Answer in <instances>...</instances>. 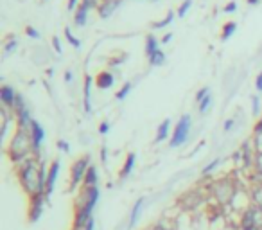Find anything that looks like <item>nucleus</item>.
Segmentation results:
<instances>
[{"mask_svg":"<svg viewBox=\"0 0 262 230\" xmlns=\"http://www.w3.org/2000/svg\"><path fill=\"white\" fill-rule=\"evenodd\" d=\"M253 144H255V150H257V153H262V133H259V135H253Z\"/></svg>","mask_w":262,"mask_h":230,"instance_id":"c9c22d12","label":"nucleus"},{"mask_svg":"<svg viewBox=\"0 0 262 230\" xmlns=\"http://www.w3.org/2000/svg\"><path fill=\"white\" fill-rule=\"evenodd\" d=\"M131 90H133V83H131V81H128V83H124L122 88H120V90L115 94V97H117V101H124L129 94H131Z\"/></svg>","mask_w":262,"mask_h":230,"instance_id":"a878e982","label":"nucleus"},{"mask_svg":"<svg viewBox=\"0 0 262 230\" xmlns=\"http://www.w3.org/2000/svg\"><path fill=\"white\" fill-rule=\"evenodd\" d=\"M110 128H112V124H110L108 120H103V122L99 124V133L101 135H108Z\"/></svg>","mask_w":262,"mask_h":230,"instance_id":"4c0bfd02","label":"nucleus"},{"mask_svg":"<svg viewBox=\"0 0 262 230\" xmlns=\"http://www.w3.org/2000/svg\"><path fill=\"white\" fill-rule=\"evenodd\" d=\"M255 88L259 90V94L262 92V72L257 76V79H255Z\"/></svg>","mask_w":262,"mask_h":230,"instance_id":"49530a36","label":"nucleus"},{"mask_svg":"<svg viewBox=\"0 0 262 230\" xmlns=\"http://www.w3.org/2000/svg\"><path fill=\"white\" fill-rule=\"evenodd\" d=\"M101 160H103V164L108 162V148H106V146L101 148Z\"/></svg>","mask_w":262,"mask_h":230,"instance_id":"c03bdc74","label":"nucleus"},{"mask_svg":"<svg viewBox=\"0 0 262 230\" xmlns=\"http://www.w3.org/2000/svg\"><path fill=\"white\" fill-rule=\"evenodd\" d=\"M135 165H137V155L135 153H129L124 160L122 167H120V180H126L131 176V173L135 171Z\"/></svg>","mask_w":262,"mask_h":230,"instance_id":"dca6fc26","label":"nucleus"},{"mask_svg":"<svg viewBox=\"0 0 262 230\" xmlns=\"http://www.w3.org/2000/svg\"><path fill=\"white\" fill-rule=\"evenodd\" d=\"M16 95H18V92H16L13 86H9V85L0 86V101H2V106H4V108L13 110L15 101H16Z\"/></svg>","mask_w":262,"mask_h":230,"instance_id":"f8f14e48","label":"nucleus"},{"mask_svg":"<svg viewBox=\"0 0 262 230\" xmlns=\"http://www.w3.org/2000/svg\"><path fill=\"white\" fill-rule=\"evenodd\" d=\"M120 4H122V0H101L99 7H97V11H99V16L103 18V20L110 18V16L115 13V9H119Z\"/></svg>","mask_w":262,"mask_h":230,"instance_id":"ddd939ff","label":"nucleus"},{"mask_svg":"<svg viewBox=\"0 0 262 230\" xmlns=\"http://www.w3.org/2000/svg\"><path fill=\"white\" fill-rule=\"evenodd\" d=\"M47 171L49 167L41 160V156H31L20 165H16V178L20 184L22 191L29 198L45 194L47 187Z\"/></svg>","mask_w":262,"mask_h":230,"instance_id":"f257e3e1","label":"nucleus"},{"mask_svg":"<svg viewBox=\"0 0 262 230\" xmlns=\"http://www.w3.org/2000/svg\"><path fill=\"white\" fill-rule=\"evenodd\" d=\"M63 79H65V83H70V81L74 79V74H72V70H65Z\"/></svg>","mask_w":262,"mask_h":230,"instance_id":"a18cd8bd","label":"nucleus"},{"mask_svg":"<svg viewBox=\"0 0 262 230\" xmlns=\"http://www.w3.org/2000/svg\"><path fill=\"white\" fill-rule=\"evenodd\" d=\"M115 85V76L110 72V70H103L99 74L95 76V86L99 90H108Z\"/></svg>","mask_w":262,"mask_h":230,"instance_id":"2eb2a0df","label":"nucleus"},{"mask_svg":"<svg viewBox=\"0 0 262 230\" xmlns=\"http://www.w3.org/2000/svg\"><path fill=\"white\" fill-rule=\"evenodd\" d=\"M25 35L29 36V38H33V40H40V38H41L40 31L35 29V27H31V25H27V27H25Z\"/></svg>","mask_w":262,"mask_h":230,"instance_id":"7c9ffc66","label":"nucleus"},{"mask_svg":"<svg viewBox=\"0 0 262 230\" xmlns=\"http://www.w3.org/2000/svg\"><path fill=\"white\" fill-rule=\"evenodd\" d=\"M259 133H262V117L257 119V122L253 126V135H259Z\"/></svg>","mask_w":262,"mask_h":230,"instance_id":"79ce46f5","label":"nucleus"},{"mask_svg":"<svg viewBox=\"0 0 262 230\" xmlns=\"http://www.w3.org/2000/svg\"><path fill=\"white\" fill-rule=\"evenodd\" d=\"M65 38H67V41H69L70 45L74 47V49H77L79 50L81 49V41H79V38H75L74 35H72V31H70V27H65Z\"/></svg>","mask_w":262,"mask_h":230,"instance_id":"bb28decb","label":"nucleus"},{"mask_svg":"<svg viewBox=\"0 0 262 230\" xmlns=\"http://www.w3.org/2000/svg\"><path fill=\"white\" fill-rule=\"evenodd\" d=\"M190 130H192V117L188 114H183L176 122V126H174L169 146L173 150H176V148H182L183 144H187L188 139H190Z\"/></svg>","mask_w":262,"mask_h":230,"instance_id":"20e7f679","label":"nucleus"},{"mask_svg":"<svg viewBox=\"0 0 262 230\" xmlns=\"http://www.w3.org/2000/svg\"><path fill=\"white\" fill-rule=\"evenodd\" d=\"M81 4L84 5V7H88L90 11L94 9V7H99V0H81Z\"/></svg>","mask_w":262,"mask_h":230,"instance_id":"e433bc0d","label":"nucleus"},{"mask_svg":"<svg viewBox=\"0 0 262 230\" xmlns=\"http://www.w3.org/2000/svg\"><path fill=\"white\" fill-rule=\"evenodd\" d=\"M171 38H173V33H167V35H163L162 43H169V41H171Z\"/></svg>","mask_w":262,"mask_h":230,"instance_id":"de8ad7c7","label":"nucleus"},{"mask_svg":"<svg viewBox=\"0 0 262 230\" xmlns=\"http://www.w3.org/2000/svg\"><path fill=\"white\" fill-rule=\"evenodd\" d=\"M92 76H84V86H83V108H84V114L90 115L92 114Z\"/></svg>","mask_w":262,"mask_h":230,"instance_id":"4468645a","label":"nucleus"},{"mask_svg":"<svg viewBox=\"0 0 262 230\" xmlns=\"http://www.w3.org/2000/svg\"><path fill=\"white\" fill-rule=\"evenodd\" d=\"M52 49H54V52L58 56L63 54V47H61V41H60V38H58V36H52Z\"/></svg>","mask_w":262,"mask_h":230,"instance_id":"2f4dec72","label":"nucleus"},{"mask_svg":"<svg viewBox=\"0 0 262 230\" xmlns=\"http://www.w3.org/2000/svg\"><path fill=\"white\" fill-rule=\"evenodd\" d=\"M16 47H18V41H16V40L9 41V43H5V45H4V54L7 56V54H11V52H15Z\"/></svg>","mask_w":262,"mask_h":230,"instance_id":"f704fd0d","label":"nucleus"},{"mask_svg":"<svg viewBox=\"0 0 262 230\" xmlns=\"http://www.w3.org/2000/svg\"><path fill=\"white\" fill-rule=\"evenodd\" d=\"M88 13H90L88 7H84L83 4H79V7L75 9L74 24L77 25V27H84V25H86V22H88Z\"/></svg>","mask_w":262,"mask_h":230,"instance_id":"6ab92c4d","label":"nucleus"},{"mask_svg":"<svg viewBox=\"0 0 262 230\" xmlns=\"http://www.w3.org/2000/svg\"><path fill=\"white\" fill-rule=\"evenodd\" d=\"M47 194H40V196H35V198H29V218L31 223H38L41 220V216L45 212V205H47Z\"/></svg>","mask_w":262,"mask_h":230,"instance_id":"6e6552de","label":"nucleus"},{"mask_svg":"<svg viewBox=\"0 0 262 230\" xmlns=\"http://www.w3.org/2000/svg\"><path fill=\"white\" fill-rule=\"evenodd\" d=\"M233 126H235V117H230V119L225 120V124H223V131L225 133H230L233 130Z\"/></svg>","mask_w":262,"mask_h":230,"instance_id":"473e14b6","label":"nucleus"},{"mask_svg":"<svg viewBox=\"0 0 262 230\" xmlns=\"http://www.w3.org/2000/svg\"><path fill=\"white\" fill-rule=\"evenodd\" d=\"M241 230H262V209L252 207L241 216Z\"/></svg>","mask_w":262,"mask_h":230,"instance_id":"0eeeda50","label":"nucleus"},{"mask_svg":"<svg viewBox=\"0 0 262 230\" xmlns=\"http://www.w3.org/2000/svg\"><path fill=\"white\" fill-rule=\"evenodd\" d=\"M212 103H214V97H212V94H208L205 99L201 101V103H198V112L201 115H205L207 114L210 108H212Z\"/></svg>","mask_w":262,"mask_h":230,"instance_id":"393cba45","label":"nucleus"},{"mask_svg":"<svg viewBox=\"0 0 262 230\" xmlns=\"http://www.w3.org/2000/svg\"><path fill=\"white\" fill-rule=\"evenodd\" d=\"M237 31V24L235 22H228V24H225V27H223V35H221V40L226 41L230 40L233 36V33Z\"/></svg>","mask_w":262,"mask_h":230,"instance_id":"5701e85b","label":"nucleus"},{"mask_svg":"<svg viewBox=\"0 0 262 230\" xmlns=\"http://www.w3.org/2000/svg\"><path fill=\"white\" fill-rule=\"evenodd\" d=\"M144 210H146V198L140 196V198L135 200V203L131 205V209H129L128 229H135V227L139 225L140 220H142V216H144Z\"/></svg>","mask_w":262,"mask_h":230,"instance_id":"9d476101","label":"nucleus"},{"mask_svg":"<svg viewBox=\"0 0 262 230\" xmlns=\"http://www.w3.org/2000/svg\"><path fill=\"white\" fill-rule=\"evenodd\" d=\"M225 230H241V227H233V225H228Z\"/></svg>","mask_w":262,"mask_h":230,"instance_id":"09e8293b","label":"nucleus"},{"mask_svg":"<svg viewBox=\"0 0 262 230\" xmlns=\"http://www.w3.org/2000/svg\"><path fill=\"white\" fill-rule=\"evenodd\" d=\"M163 63H165V52H163L162 49L156 50V52L149 58V65L151 67H162Z\"/></svg>","mask_w":262,"mask_h":230,"instance_id":"b1692460","label":"nucleus"},{"mask_svg":"<svg viewBox=\"0 0 262 230\" xmlns=\"http://www.w3.org/2000/svg\"><path fill=\"white\" fill-rule=\"evenodd\" d=\"M219 165H221V158H214V160H210L201 169V176H203V178H208V176H212L214 173L219 169Z\"/></svg>","mask_w":262,"mask_h":230,"instance_id":"412c9836","label":"nucleus"},{"mask_svg":"<svg viewBox=\"0 0 262 230\" xmlns=\"http://www.w3.org/2000/svg\"><path fill=\"white\" fill-rule=\"evenodd\" d=\"M97 184H99V171H97V167L92 164L88 167V171H86L83 187H97Z\"/></svg>","mask_w":262,"mask_h":230,"instance_id":"a211bd4d","label":"nucleus"},{"mask_svg":"<svg viewBox=\"0 0 262 230\" xmlns=\"http://www.w3.org/2000/svg\"><path fill=\"white\" fill-rule=\"evenodd\" d=\"M255 171L262 173V153H257V156H255Z\"/></svg>","mask_w":262,"mask_h":230,"instance_id":"ea45409f","label":"nucleus"},{"mask_svg":"<svg viewBox=\"0 0 262 230\" xmlns=\"http://www.w3.org/2000/svg\"><path fill=\"white\" fill-rule=\"evenodd\" d=\"M246 2H248V4H250V5H255V4H259V0H246Z\"/></svg>","mask_w":262,"mask_h":230,"instance_id":"8fccbe9b","label":"nucleus"},{"mask_svg":"<svg viewBox=\"0 0 262 230\" xmlns=\"http://www.w3.org/2000/svg\"><path fill=\"white\" fill-rule=\"evenodd\" d=\"M79 0H69V4H67V9L69 11H75L77 7H79Z\"/></svg>","mask_w":262,"mask_h":230,"instance_id":"a19ab883","label":"nucleus"},{"mask_svg":"<svg viewBox=\"0 0 262 230\" xmlns=\"http://www.w3.org/2000/svg\"><path fill=\"white\" fill-rule=\"evenodd\" d=\"M208 94H210V88H208V86H203V88H199L198 94H196V103H201V101L205 99Z\"/></svg>","mask_w":262,"mask_h":230,"instance_id":"72a5a7b5","label":"nucleus"},{"mask_svg":"<svg viewBox=\"0 0 262 230\" xmlns=\"http://www.w3.org/2000/svg\"><path fill=\"white\" fill-rule=\"evenodd\" d=\"M239 189V182L233 176H223V178H214L208 185V200L212 201L214 207L226 209L232 203L233 196Z\"/></svg>","mask_w":262,"mask_h":230,"instance_id":"f03ea898","label":"nucleus"},{"mask_svg":"<svg viewBox=\"0 0 262 230\" xmlns=\"http://www.w3.org/2000/svg\"><path fill=\"white\" fill-rule=\"evenodd\" d=\"M58 150L63 151V153H69V151H70L69 142H67V140H58Z\"/></svg>","mask_w":262,"mask_h":230,"instance_id":"58836bf2","label":"nucleus"},{"mask_svg":"<svg viewBox=\"0 0 262 230\" xmlns=\"http://www.w3.org/2000/svg\"><path fill=\"white\" fill-rule=\"evenodd\" d=\"M190 7H192V0H183L182 4H180L178 13H176V15H178L180 18H183V16L188 13V9H190Z\"/></svg>","mask_w":262,"mask_h":230,"instance_id":"c756f323","label":"nucleus"},{"mask_svg":"<svg viewBox=\"0 0 262 230\" xmlns=\"http://www.w3.org/2000/svg\"><path fill=\"white\" fill-rule=\"evenodd\" d=\"M173 20H174V13H173V11H169L167 16H165L163 20L154 22V24L151 25V27H153V29H163V27H167V25L171 24V22H173Z\"/></svg>","mask_w":262,"mask_h":230,"instance_id":"c85d7f7f","label":"nucleus"},{"mask_svg":"<svg viewBox=\"0 0 262 230\" xmlns=\"http://www.w3.org/2000/svg\"><path fill=\"white\" fill-rule=\"evenodd\" d=\"M7 155H9L11 162L15 165H20L22 162H25L27 158L35 156V151H33V140H31L29 130H22V128H16V131L13 133L9 140V146L5 148Z\"/></svg>","mask_w":262,"mask_h":230,"instance_id":"7ed1b4c3","label":"nucleus"},{"mask_svg":"<svg viewBox=\"0 0 262 230\" xmlns=\"http://www.w3.org/2000/svg\"><path fill=\"white\" fill-rule=\"evenodd\" d=\"M99 200H101L99 185H97V187H83V189H81V194L77 196L75 207H84V209H88V210H95Z\"/></svg>","mask_w":262,"mask_h":230,"instance_id":"423d86ee","label":"nucleus"},{"mask_svg":"<svg viewBox=\"0 0 262 230\" xmlns=\"http://www.w3.org/2000/svg\"><path fill=\"white\" fill-rule=\"evenodd\" d=\"M250 194H252L253 207L262 209V185H255V187H250Z\"/></svg>","mask_w":262,"mask_h":230,"instance_id":"4be33fe9","label":"nucleus"},{"mask_svg":"<svg viewBox=\"0 0 262 230\" xmlns=\"http://www.w3.org/2000/svg\"><path fill=\"white\" fill-rule=\"evenodd\" d=\"M225 13H233V11H237V4L235 2H230V4H226L225 5Z\"/></svg>","mask_w":262,"mask_h":230,"instance_id":"37998d69","label":"nucleus"},{"mask_svg":"<svg viewBox=\"0 0 262 230\" xmlns=\"http://www.w3.org/2000/svg\"><path fill=\"white\" fill-rule=\"evenodd\" d=\"M29 135H31V140H33V151H35V155L40 156L41 146H43L47 133H45L43 126H41L36 119L33 120V124L29 126Z\"/></svg>","mask_w":262,"mask_h":230,"instance_id":"1a4fd4ad","label":"nucleus"},{"mask_svg":"<svg viewBox=\"0 0 262 230\" xmlns=\"http://www.w3.org/2000/svg\"><path fill=\"white\" fill-rule=\"evenodd\" d=\"M171 135V119H163L156 128V135H154V142L160 144L163 140H167Z\"/></svg>","mask_w":262,"mask_h":230,"instance_id":"f3484780","label":"nucleus"},{"mask_svg":"<svg viewBox=\"0 0 262 230\" xmlns=\"http://www.w3.org/2000/svg\"><path fill=\"white\" fill-rule=\"evenodd\" d=\"M60 169H61V162L60 160H52L49 165V171H47V187H45V194L47 198L52 196L56 189V184H58V178H60Z\"/></svg>","mask_w":262,"mask_h":230,"instance_id":"9b49d317","label":"nucleus"},{"mask_svg":"<svg viewBox=\"0 0 262 230\" xmlns=\"http://www.w3.org/2000/svg\"><path fill=\"white\" fill-rule=\"evenodd\" d=\"M252 115L255 119H261V97L259 95H252Z\"/></svg>","mask_w":262,"mask_h":230,"instance_id":"cd10ccee","label":"nucleus"},{"mask_svg":"<svg viewBox=\"0 0 262 230\" xmlns=\"http://www.w3.org/2000/svg\"><path fill=\"white\" fill-rule=\"evenodd\" d=\"M144 50H146V56H148V58H151V56H153L156 50H160V45H158L156 36H154V35L146 36V47H144Z\"/></svg>","mask_w":262,"mask_h":230,"instance_id":"aec40b11","label":"nucleus"},{"mask_svg":"<svg viewBox=\"0 0 262 230\" xmlns=\"http://www.w3.org/2000/svg\"><path fill=\"white\" fill-rule=\"evenodd\" d=\"M90 165H92V156L90 155H83L70 165V189H77L79 185H83Z\"/></svg>","mask_w":262,"mask_h":230,"instance_id":"39448f33","label":"nucleus"}]
</instances>
